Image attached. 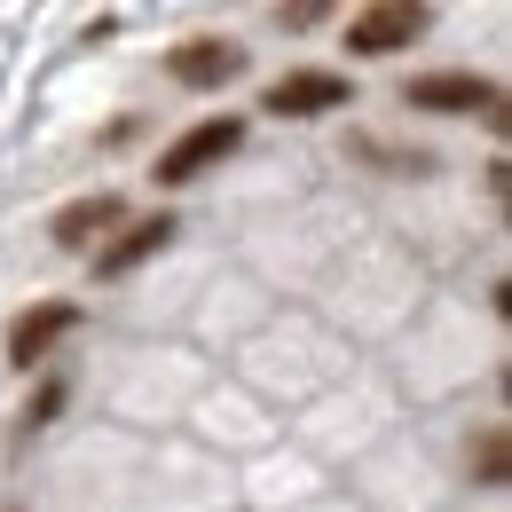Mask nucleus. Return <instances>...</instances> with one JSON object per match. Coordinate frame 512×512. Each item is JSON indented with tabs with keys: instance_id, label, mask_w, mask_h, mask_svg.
<instances>
[{
	"instance_id": "f257e3e1",
	"label": "nucleus",
	"mask_w": 512,
	"mask_h": 512,
	"mask_svg": "<svg viewBox=\"0 0 512 512\" xmlns=\"http://www.w3.org/2000/svg\"><path fill=\"white\" fill-rule=\"evenodd\" d=\"M237 134H245L237 119H197L190 134H174V142L158 150V166H150V174H158V190H182V182H197L205 166H221V158L237 150Z\"/></svg>"
},
{
	"instance_id": "f03ea898",
	"label": "nucleus",
	"mask_w": 512,
	"mask_h": 512,
	"mask_svg": "<svg viewBox=\"0 0 512 512\" xmlns=\"http://www.w3.org/2000/svg\"><path fill=\"white\" fill-rule=\"evenodd\" d=\"M426 24H434V16H426L418 0H379V8H355V16H347V48H355V56H394V48H410Z\"/></svg>"
},
{
	"instance_id": "7ed1b4c3",
	"label": "nucleus",
	"mask_w": 512,
	"mask_h": 512,
	"mask_svg": "<svg viewBox=\"0 0 512 512\" xmlns=\"http://www.w3.org/2000/svg\"><path fill=\"white\" fill-rule=\"evenodd\" d=\"M402 103H418V111H497L505 87L481 79V71H418V79H402Z\"/></svg>"
},
{
	"instance_id": "20e7f679",
	"label": "nucleus",
	"mask_w": 512,
	"mask_h": 512,
	"mask_svg": "<svg viewBox=\"0 0 512 512\" xmlns=\"http://www.w3.org/2000/svg\"><path fill=\"white\" fill-rule=\"evenodd\" d=\"M237 71H245V48H237V40H213V32H205V40H174V48H166V79H174V87H197V95L229 87Z\"/></svg>"
},
{
	"instance_id": "39448f33",
	"label": "nucleus",
	"mask_w": 512,
	"mask_h": 512,
	"mask_svg": "<svg viewBox=\"0 0 512 512\" xmlns=\"http://www.w3.org/2000/svg\"><path fill=\"white\" fill-rule=\"evenodd\" d=\"M339 103H355L347 71H284V79L268 87V111H276V119H323V111H339Z\"/></svg>"
},
{
	"instance_id": "423d86ee",
	"label": "nucleus",
	"mask_w": 512,
	"mask_h": 512,
	"mask_svg": "<svg viewBox=\"0 0 512 512\" xmlns=\"http://www.w3.org/2000/svg\"><path fill=\"white\" fill-rule=\"evenodd\" d=\"M71 331H79V308H71V300H40V308H24V316L8 323V363L32 371V363H40L56 339H71Z\"/></svg>"
},
{
	"instance_id": "0eeeda50",
	"label": "nucleus",
	"mask_w": 512,
	"mask_h": 512,
	"mask_svg": "<svg viewBox=\"0 0 512 512\" xmlns=\"http://www.w3.org/2000/svg\"><path fill=\"white\" fill-rule=\"evenodd\" d=\"M174 245V213H150V221H134L127 237H111L103 253H95V284H119V276H134L142 260H158Z\"/></svg>"
},
{
	"instance_id": "6e6552de",
	"label": "nucleus",
	"mask_w": 512,
	"mask_h": 512,
	"mask_svg": "<svg viewBox=\"0 0 512 512\" xmlns=\"http://www.w3.org/2000/svg\"><path fill=\"white\" fill-rule=\"evenodd\" d=\"M119 221H127V205H119L111 190H95V197H79V205L56 213V245L79 253V245H95V237H103V229H119Z\"/></svg>"
},
{
	"instance_id": "1a4fd4ad",
	"label": "nucleus",
	"mask_w": 512,
	"mask_h": 512,
	"mask_svg": "<svg viewBox=\"0 0 512 512\" xmlns=\"http://www.w3.org/2000/svg\"><path fill=\"white\" fill-rule=\"evenodd\" d=\"M465 465H473L481 489H505V481H512V434H505V426H481L473 449H465Z\"/></svg>"
},
{
	"instance_id": "9d476101",
	"label": "nucleus",
	"mask_w": 512,
	"mask_h": 512,
	"mask_svg": "<svg viewBox=\"0 0 512 512\" xmlns=\"http://www.w3.org/2000/svg\"><path fill=\"white\" fill-rule=\"evenodd\" d=\"M56 410H64V386L48 379V386H40V394H32V402H24V426H48Z\"/></svg>"
},
{
	"instance_id": "9b49d317",
	"label": "nucleus",
	"mask_w": 512,
	"mask_h": 512,
	"mask_svg": "<svg viewBox=\"0 0 512 512\" xmlns=\"http://www.w3.org/2000/svg\"><path fill=\"white\" fill-rule=\"evenodd\" d=\"M276 24H284V32H308V24H323V8L316 0H292V8H276Z\"/></svg>"
}]
</instances>
